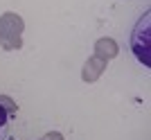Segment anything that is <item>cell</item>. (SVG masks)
I'll return each instance as SVG.
<instances>
[{
    "label": "cell",
    "mask_w": 151,
    "mask_h": 140,
    "mask_svg": "<svg viewBox=\"0 0 151 140\" xmlns=\"http://www.w3.org/2000/svg\"><path fill=\"white\" fill-rule=\"evenodd\" d=\"M7 120H9V113H7V108L0 104V134L5 131V127H7Z\"/></svg>",
    "instance_id": "1"
}]
</instances>
